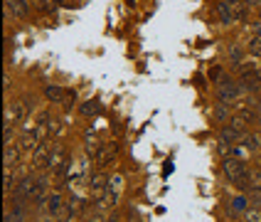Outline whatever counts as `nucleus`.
Wrapping results in <instances>:
<instances>
[{"label": "nucleus", "mask_w": 261, "mask_h": 222, "mask_svg": "<svg viewBox=\"0 0 261 222\" xmlns=\"http://www.w3.org/2000/svg\"><path fill=\"white\" fill-rule=\"evenodd\" d=\"M249 52H251L256 59H261V40L259 37H254V40L249 42Z\"/></svg>", "instance_id": "nucleus-16"}, {"label": "nucleus", "mask_w": 261, "mask_h": 222, "mask_svg": "<svg viewBox=\"0 0 261 222\" xmlns=\"http://www.w3.org/2000/svg\"><path fill=\"white\" fill-rule=\"evenodd\" d=\"M251 30H254V37H259V40H261V20H259V22H254V25H251Z\"/></svg>", "instance_id": "nucleus-21"}, {"label": "nucleus", "mask_w": 261, "mask_h": 222, "mask_svg": "<svg viewBox=\"0 0 261 222\" xmlns=\"http://www.w3.org/2000/svg\"><path fill=\"white\" fill-rule=\"evenodd\" d=\"M62 207H64L62 195H59V192H52V195L47 198V212H49V215H59V212H62Z\"/></svg>", "instance_id": "nucleus-11"}, {"label": "nucleus", "mask_w": 261, "mask_h": 222, "mask_svg": "<svg viewBox=\"0 0 261 222\" xmlns=\"http://www.w3.org/2000/svg\"><path fill=\"white\" fill-rule=\"evenodd\" d=\"M91 222H103V220H101V217H94V220H91Z\"/></svg>", "instance_id": "nucleus-24"}, {"label": "nucleus", "mask_w": 261, "mask_h": 222, "mask_svg": "<svg viewBox=\"0 0 261 222\" xmlns=\"http://www.w3.org/2000/svg\"><path fill=\"white\" fill-rule=\"evenodd\" d=\"M40 3H42L44 8H49V5L55 8V5H59V3H64V0H40Z\"/></svg>", "instance_id": "nucleus-22"}, {"label": "nucleus", "mask_w": 261, "mask_h": 222, "mask_svg": "<svg viewBox=\"0 0 261 222\" xmlns=\"http://www.w3.org/2000/svg\"><path fill=\"white\" fill-rule=\"evenodd\" d=\"M244 220L247 222H261V207H247L244 210Z\"/></svg>", "instance_id": "nucleus-14"}, {"label": "nucleus", "mask_w": 261, "mask_h": 222, "mask_svg": "<svg viewBox=\"0 0 261 222\" xmlns=\"http://www.w3.org/2000/svg\"><path fill=\"white\" fill-rule=\"evenodd\" d=\"M109 190V178L103 173H96V176L89 180V195L91 198H103V192Z\"/></svg>", "instance_id": "nucleus-6"}, {"label": "nucleus", "mask_w": 261, "mask_h": 222, "mask_svg": "<svg viewBox=\"0 0 261 222\" xmlns=\"http://www.w3.org/2000/svg\"><path fill=\"white\" fill-rule=\"evenodd\" d=\"M247 3H249V5H259L261 0H247Z\"/></svg>", "instance_id": "nucleus-23"}, {"label": "nucleus", "mask_w": 261, "mask_h": 222, "mask_svg": "<svg viewBox=\"0 0 261 222\" xmlns=\"http://www.w3.org/2000/svg\"><path fill=\"white\" fill-rule=\"evenodd\" d=\"M44 96H47L52 104H62L64 99H67V91H64V89H59L57 84H49V87L44 89Z\"/></svg>", "instance_id": "nucleus-10"}, {"label": "nucleus", "mask_w": 261, "mask_h": 222, "mask_svg": "<svg viewBox=\"0 0 261 222\" xmlns=\"http://www.w3.org/2000/svg\"><path fill=\"white\" fill-rule=\"evenodd\" d=\"M67 158H64V151L59 146H55V151H52V156H49V163H47V168L52 170V173H62L64 168H67Z\"/></svg>", "instance_id": "nucleus-7"}, {"label": "nucleus", "mask_w": 261, "mask_h": 222, "mask_svg": "<svg viewBox=\"0 0 261 222\" xmlns=\"http://www.w3.org/2000/svg\"><path fill=\"white\" fill-rule=\"evenodd\" d=\"M249 3L247 0H222L217 5V15L224 25H232L237 20H247Z\"/></svg>", "instance_id": "nucleus-2"}, {"label": "nucleus", "mask_w": 261, "mask_h": 222, "mask_svg": "<svg viewBox=\"0 0 261 222\" xmlns=\"http://www.w3.org/2000/svg\"><path fill=\"white\" fill-rule=\"evenodd\" d=\"M242 146L247 148L249 153H251V151H256V148L261 146V136H259V133H244V138H242Z\"/></svg>", "instance_id": "nucleus-13"}, {"label": "nucleus", "mask_w": 261, "mask_h": 222, "mask_svg": "<svg viewBox=\"0 0 261 222\" xmlns=\"http://www.w3.org/2000/svg\"><path fill=\"white\" fill-rule=\"evenodd\" d=\"M224 176L229 178V183H232L234 188H239V190H249V168L244 165L242 158H232V156H227V158H224Z\"/></svg>", "instance_id": "nucleus-1"}, {"label": "nucleus", "mask_w": 261, "mask_h": 222, "mask_svg": "<svg viewBox=\"0 0 261 222\" xmlns=\"http://www.w3.org/2000/svg\"><path fill=\"white\" fill-rule=\"evenodd\" d=\"M242 94V82H237V79H232V77H222L217 82V96L222 104L227 102H234L237 96Z\"/></svg>", "instance_id": "nucleus-3"}, {"label": "nucleus", "mask_w": 261, "mask_h": 222, "mask_svg": "<svg viewBox=\"0 0 261 222\" xmlns=\"http://www.w3.org/2000/svg\"><path fill=\"white\" fill-rule=\"evenodd\" d=\"M114 151H116V148L109 146V143H106V146H101L99 156L94 158V161H96V165H99V168H106V165H109V161H111V156H114Z\"/></svg>", "instance_id": "nucleus-12"}, {"label": "nucleus", "mask_w": 261, "mask_h": 222, "mask_svg": "<svg viewBox=\"0 0 261 222\" xmlns=\"http://www.w3.org/2000/svg\"><path fill=\"white\" fill-rule=\"evenodd\" d=\"M37 185H40V180H35V178H22L20 183H17V188H15V200H35V195H37Z\"/></svg>", "instance_id": "nucleus-4"}, {"label": "nucleus", "mask_w": 261, "mask_h": 222, "mask_svg": "<svg viewBox=\"0 0 261 222\" xmlns=\"http://www.w3.org/2000/svg\"><path fill=\"white\" fill-rule=\"evenodd\" d=\"M15 158H17V151L5 146V168H10V163H15Z\"/></svg>", "instance_id": "nucleus-17"}, {"label": "nucleus", "mask_w": 261, "mask_h": 222, "mask_svg": "<svg viewBox=\"0 0 261 222\" xmlns=\"http://www.w3.org/2000/svg\"><path fill=\"white\" fill-rule=\"evenodd\" d=\"M227 116H229V111H227V104H219L217 111H215V118H217V121H224Z\"/></svg>", "instance_id": "nucleus-18"}, {"label": "nucleus", "mask_w": 261, "mask_h": 222, "mask_svg": "<svg viewBox=\"0 0 261 222\" xmlns=\"http://www.w3.org/2000/svg\"><path fill=\"white\" fill-rule=\"evenodd\" d=\"M249 188H261V168L249 170Z\"/></svg>", "instance_id": "nucleus-15"}, {"label": "nucleus", "mask_w": 261, "mask_h": 222, "mask_svg": "<svg viewBox=\"0 0 261 222\" xmlns=\"http://www.w3.org/2000/svg\"><path fill=\"white\" fill-rule=\"evenodd\" d=\"M82 114H84V116H91V114H96V104L87 102L84 106H82Z\"/></svg>", "instance_id": "nucleus-20"}, {"label": "nucleus", "mask_w": 261, "mask_h": 222, "mask_svg": "<svg viewBox=\"0 0 261 222\" xmlns=\"http://www.w3.org/2000/svg\"><path fill=\"white\" fill-rule=\"evenodd\" d=\"M52 151H55V148L49 146V143H40V148H37L35 156H32V168H42V165H47Z\"/></svg>", "instance_id": "nucleus-8"}, {"label": "nucleus", "mask_w": 261, "mask_h": 222, "mask_svg": "<svg viewBox=\"0 0 261 222\" xmlns=\"http://www.w3.org/2000/svg\"><path fill=\"white\" fill-rule=\"evenodd\" d=\"M28 114V104L22 102H15L13 106H8V111H5V129H10V124H15V121H20V118Z\"/></svg>", "instance_id": "nucleus-5"}, {"label": "nucleus", "mask_w": 261, "mask_h": 222, "mask_svg": "<svg viewBox=\"0 0 261 222\" xmlns=\"http://www.w3.org/2000/svg\"><path fill=\"white\" fill-rule=\"evenodd\" d=\"M232 207L237 210V212H244V210H247V200H244V198H234Z\"/></svg>", "instance_id": "nucleus-19"}, {"label": "nucleus", "mask_w": 261, "mask_h": 222, "mask_svg": "<svg viewBox=\"0 0 261 222\" xmlns=\"http://www.w3.org/2000/svg\"><path fill=\"white\" fill-rule=\"evenodd\" d=\"M5 5H8V10H10V13H13V17H17V20L28 17V13H30L28 0H5Z\"/></svg>", "instance_id": "nucleus-9"}]
</instances>
